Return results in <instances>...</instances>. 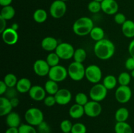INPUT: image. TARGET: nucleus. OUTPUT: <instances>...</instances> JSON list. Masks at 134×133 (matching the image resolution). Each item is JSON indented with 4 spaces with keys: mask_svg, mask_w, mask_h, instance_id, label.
<instances>
[{
    "mask_svg": "<svg viewBox=\"0 0 134 133\" xmlns=\"http://www.w3.org/2000/svg\"><path fill=\"white\" fill-rule=\"evenodd\" d=\"M94 52L95 56L99 59H109L115 54V46L110 40L103 39L96 43Z\"/></svg>",
    "mask_w": 134,
    "mask_h": 133,
    "instance_id": "nucleus-1",
    "label": "nucleus"
},
{
    "mask_svg": "<svg viewBox=\"0 0 134 133\" xmlns=\"http://www.w3.org/2000/svg\"><path fill=\"white\" fill-rule=\"evenodd\" d=\"M94 27V22L91 18L86 16L81 17L73 23V31L75 35L84 37L89 35Z\"/></svg>",
    "mask_w": 134,
    "mask_h": 133,
    "instance_id": "nucleus-2",
    "label": "nucleus"
},
{
    "mask_svg": "<svg viewBox=\"0 0 134 133\" xmlns=\"http://www.w3.org/2000/svg\"><path fill=\"white\" fill-rule=\"evenodd\" d=\"M26 123L32 126H38L44 121V115L43 112L37 108H30L26 110L24 114Z\"/></svg>",
    "mask_w": 134,
    "mask_h": 133,
    "instance_id": "nucleus-3",
    "label": "nucleus"
},
{
    "mask_svg": "<svg viewBox=\"0 0 134 133\" xmlns=\"http://www.w3.org/2000/svg\"><path fill=\"white\" fill-rule=\"evenodd\" d=\"M85 70L83 64L73 61L68 66V76L73 81L79 82L85 77Z\"/></svg>",
    "mask_w": 134,
    "mask_h": 133,
    "instance_id": "nucleus-4",
    "label": "nucleus"
},
{
    "mask_svg": "<svg viewBox=\"0 0 134 133\" xmlns=\"http://www.w3.org/2000/svg\"><path fill=\"white\" fill-rule=\"evenodd\" d=\"M68 76V69L62 65H58L51 67L48 76L50 80L58 83L65 80Z\"/></svg>",
    "mask_w": 134,
    "mask_h": 133,
    "instance_id": "nucleus-5",
    "label": "nucleus"
},
{
    "mask_svg": "<svg viewBox=\"0 0 134 133\" xmlns=\"http://www.w3.org/2000/svg\"><path fill=\"white\" fill-rule=\"evenodd\" d=\"M107 89L103 83H96L91 87L89 93L90 98L92 100L99 102L106 98L107 95Z\"/></svg>",
    "mask_w": 134,
    "mask_h": 133,
    "instance_id": "nucleus-6",
    "label": "nucleus"
},
{
    "mask_svg": "<svg viewBox=\"0 0 134 133\" xmlns=\"http://www.w3.org/2000/svg\"><path fill=\"white\" fill-rule=\"evenodd\" d=\"M67 11V5L65 2L61 0H55L51 3L49 13L51 16L55 19L61 18L65 15Z\"/></svg>",
    "mask_w": 134,
    "mask_h": 133,
    "instance_id": "nucleus-7",
    "label": "nucleus"
},
{
    "mask_svg": "<svg viewBox=\"0 0 134 133\" xmlns=\"http://www.w3.org/2000/svg\"><path fill=\"white\" fill-rule=\"evenodd\" d=\"M85 78L92 83H98L102 78V72L99 66L96 65H90L86 68Z\"/></svg>",
    "mask_w": 134,
    "mask_h": 133,
    "instance_id": "nucleus-8",
    "label": "nucleus"
},
{
    "mask_svg": "<svg viewBox=\"0 0 134 133\" xmlns=\"http://www.w3.org/2000/svg\"><path fill=\"white\" fill-rule=\"evenodd\" d=\"M75 50L73 46L68 43H62L58 44L55 52L61 59L68 60L73 58Z\"/></svg>",
    "mask_w": 134,
    "mask_h": 133,
    "instance_id": "nucleus-9",
    "label": "nucleus"
},
{
    "mask_svg": "<svg viewBox=\"0 0 134 133\" xmlns=\"http://www.w3.org/2000/svg\"><path fill=\"white\" fill-rule=\"evenodd\" d=\"M115 99L121 104H125L130 100L132 96V91L128 86H120L115 91Z\"/></svg>",
    "mask_w": 134,
    "mask_h": 133,
    "instance_id": "nucleus-10",
    "label": "nucleus"
},
{
    "mask_svg": "<svg viewBox=\"0 0 134 133\" xmlns=\"http://www.w3.org/2000/svg\"><path fill=\"white\" fill-rule=\"evenodd\" d=\"M85 113L90 117H96L101 114L102 111V105L99 102L94 100L88 101L84 106Z\"/></svg>",
    "mask_w": 134,
    "mask_h": 133,
    "instance_id": "nucleus-11",
    "label": "nucleus"
},
{
    "mask_svg": "<svg viewBox=\"0 0 134 133\" xmlns=\"http://www.w3.org/2000/svg\"><path fill=\"white\" fill-rule=\"evenodd\" d=\"M34 71L35 74L41 77L48 75L51 66L47 63L46 60L37 59L34 63Z\"/></svg>",
    "mask_w": 134,
    "mask_h": 133,
    "instance_id": "nucleus-12",
    "label": "nucleus"
},
{
    "mask_svg": "<svg viewBox=\"0 0 134 133\" xmlns=\"http://www.w3.org/2000/svg\"><path fill=\"white\" fill-rule=\"evenodd\" d=\"M2 40L7 45H14L18 40V34L17 31L14 30L11 27L7 28L1 33Z\"/></svg>",
    "mask_w": 134,
    "mask_h": 133,
    "instance_id": "nucleus-13",
    "label": "nucleus"
},
{
    "mask_svg": "<svg viewBox=\"0 0 134 133\" xmlns=\"http://www.w3.org/2000/svg\"><path fill=\"white\" fill-rule=\"evenodd\" d=\"M56 100V104L64 106L69 103L72 99V94L68 89H60L54 95Z\"/></svg>",
    "mask_w": 134,
    "mask_h": 133,
    "instance_id": "nucleus-14",
    "label": "nucleus"
},
{
    "mask_svg": "<svg viewBox=\"0 0 134 133\" xmlns=\"http://www.w3.org/2000/svg\"><path fill=\"white\" fill-rule=\"evenodd\" d=\"M101 5L102 11L108 15L116 14L119 10V4L115 0H103Z\"/></svg>",
    "mask_w": 134,
    "mask_h": 133,
    "instance_id": "nucleus-15",
    "label": "nucleus"
},
{
    "mask_svg": "<svg viewBox=\"0 0 134 133\" xmlns=\"http://www.w3.org/2000/svg\"><path fill=\"white\" fill-rule=\"evenodd\" d=\"M29 96L32 100L35 101H41L44 100L45 99L46 92L44 87H43L41 86H33L28 92Z\"/></svg>",
    "mask_w": 134,
    "mask_h": 133,
    "instance_id": "nucleus-16",
    "label": "nucleus"
},
{
    "mask_svg": "<svg viewBox=\"0 0 134 133\" xmlns=\"http://www.w3.org/2000/svg\"><path fill=\"white\" fill-rule=\"evenodd\" d=\"M58 44V40L52 37H47L41 41L42 48L47 52H52V51H55Z\"/></svg>",
    "mask_w": 134,
    "mask_h": 133,
    "instance_id": "nucleus-17",
    "label": "nucleus"
},
{
    "mask_svg": "<svg viewBox=\"0 0 134 133\" xmlns=\"http://www.w3.org/2000/svg\"><path fill=\"white\" fill-rule=\"evenodd\" d=\"M13 107L10 103V99L6 96L0 97V116H5L12 112Z\"/></svg>",
    "mask_w": 134,
    "mask_h": 133,
    "instance_id": "nucleus-18",
    "label": "nucleus"
},
{
    "mask_svg": "<svg viewBox=\"0 0 134 133\" xmlns=\"http://www.w3.org/2000/svg\"><path fill=\"white\" fill-rule=\"evenodd\" d=\"M6 116V123L9 127H19L21 125V119L18 113L11 112Z\"/></svg>",
    "mask_w": 134,
    "mask_h": 133,
    "instance_id": "nucleus-19",
    "label": "nucleus"
},
{
    "mask_svg": "<svg viewBox=\"0 0 134 133\" xmlns=\"http://www.w3.org/2000/svg\"><path fill=\"white\" fill-rule=\"evenodd\" d=\"M31 87H32L31 82L28 78H22L18 80L17 84L16 86V89L18 93H26L30 91Z\"/></svg>",
    "mask_w": 134,
    "mask_h": 133,
    "instance_id": "nucleus-20",
    "label": "nucleus"
},
{
    "mask_svg": "<svg viewBox=\"0 0 134 133\" xmlns=\"http://www.w3.org/2000/svg\"><path fill=\"white\" fill-rule=\"evenodd\" d=\"M69 114L71 118L75 119H80L84 116V114H85L84 106L75 103L69 108Z\"/></svg>",
    "mask_w": 134,
    "mask_h": 133,
    "instance_id": "nucleus-21",
    "label": "nucleus"
},
{
    "mask_svg": "<svg viewBox=\"0 0 134 133\" xmlns=\"http://www.w3.org/2000/svg\"><path fill=\"white\" fill-rule=\"evenodd\" d=\"M122 31L126 37L131 38L134 37V22L131 20H127L122 25Z\"/></svg>",
    "mask_w": 134,
    "mask_h": 133,
    "instance_id": "nucleus-22",
    "label": "nucleus"
},
{
    "mask_svg": "<svg viewBox=\"0 0 134 133\" xmlns=\"http://www.w3.org/2000/svg\"><path fill=\"white\" fill-rule=\"evenodd\" d=\"M115 133H133L131 125L126 122H116L115 125Z\"/></svg>",
    "mask_w": 134,
    "mask_h": 133,
    "instance_id": "nucleus-23",
    "label": "nucleus"
},
{
    "mask_svg": "<svg viewBox=\"0 0 134 133\" xmlns=\"http://www.w3.org/2000/svg\"><path fill=\"white\" fill-rule=\"evenodd\" d=\"M129 111L124 107L119 108L115 112V118L116 122H126L129 117Z\"/></svg>",
    "mask_w": 134,
    "mask_h": 133,
    "instance_id": "nucleus-24",
    "label": "nucleus"
},
{
    "mask_svg": "<svg viewBox=\"0 0 134 133\" xmlns=\"http://www.w3.org/2000/svg\"><path fill=\"white\" fill-rule=\"evenodd\" d=\"M15 13L16 11L14 7L11 5H8V6L3 7L0 13V16L6 20H9L14 18Z\"/></svg>",
    "mask_w": 134,
    "mask_h": 133,
    "instance_id": "nucleus-25",
    "label": "nucleus"
},
{
    "mask_svg": "<svg viewBox=\"0 0 134 133\" xmlns=\"http://www.w3.org/2000/svg\"><path fill=\"white\" fill-rule=\"evenodd\" d=\"M89 35L93 40L98 42L104 39L105 32L104 30L102 27L96 26V27H93Z\"/></svg>",
    "mask_w": 134,
    "mask_h": 133,
    "instance_id": "nucleus-26",
    "label": "nucleus"
},
{
    "mask_svg": "<svg viewBox=\"0 0 134 133\" xmlns=\"http://www.w3.org/2000/svg\"><path fill=\"white\" fill-rule=\"evenodd\" d=\"M44 87L46 92L50 95H55V94L60 89L57 82L50 79L45 82Z\"/></svg>",
    "mask_w": 134,
    "mask_h": 133,
    "instance_id": "nucleus-27",
    "label": "nucleus"
},
{
    "mask_svg": "<svg viewBox=\"0 0 134 133\" xmlns=\"http://www.w3.org/2000/svg\"><path fill=\"white\" fill-rule=\"evenodd\" d=\"M33 18L35 22L41 23L47 20V18H48V14L44 9H38L34 13Z\"/></svg>",
    "mask_w": 134,
    "mask_h": 133,
    "instance_id": "nucleus-28",
    "label": "nucleus"
},
{
    "mask_svg": "<svg viewBox=\"0 0 134 133\" xmlns=\"http://www.w3.org/2000/svg\"><path fill=\"white\" fill-rule=\"evenodd\" d=\"M117 83L118 80L116 79V77L115 76L109 74L105 77L102 83L107 89V90H112L115 88Z\"/></svg>",
    "mask_w": 134,
    "mask_h": 133,
    "instance_id": "nucleus-29",
    "label": "nucleus"
},
{
    "mask_svg": "<svg viewBox=\"0 0 134 133\" xmlns=\"http://www.w3.org/2000/svg\"><path fill=\"white\" fill-rule=\"evenodd\" d=\"M86 50L83 48H77L75 50L74 55H73V59L74 61L77 63H82L85 61L86 58Z\"/></svg>",
    "mask_w": 134,
    "mask_h": 133,
    "instance_id": "nucleus-30",
    "label": "nucleus"
},
{
    "mask_svg": "<svg viewBox=\"0 0 134 133\" xmlns=\"http://www.w3.org/2000/svg\"><path fill=\"white\" fill-rule=\"evenodd\" d=\"M3 82L8 87H14L16 86L18 79H17L16 76L14 75V74L9 73L5 76L3 78Z\"/></svg>",
    "mask_w": 134,
    "mask_h": 133,
    "instance_id": "nucleus-31",
    "label": "nucleus"
},
{
    "mask_svg": "<svg viewBox=\"0 0 134 133\" xmlns=\"http://www.w3.org/2000/svg\"><path fill=\"white\" fill-rule=\"evenodd\" d=\"M60 58L59 57V56H58L57 53L56 52H51L47 56V59H46V61H47V63L49 65V66L51 67L52 66H55L56 65H59V63H60Z\"/></svg>",
    "mask_w": 134,
    "mask_h": 133,
    "instance_id": "nucleus-32",
    "label": "nucleus"
},
{
    "mask_svg": "<svg viewBox=\"0 0 134 133\" xmlns=\"http://www.w3.org/2000/svg\"><path fill=\"white\" fill-rule=\"evenodd\" d=\"M131 74L127 72H122L118 77V83L120 86H128L131 82Z\"/></svg>",
    "mask_w": 134,
    "mask_h": 133,
    "instance_id": "nucleus-33",
    "label": "nucleus"
},
{
    "mask_svg": "<svg viewBox=\"0 0 134 133\" xmlns=\"http://www.w3.org/2000/svg\"><path fill=\"white\" fill-rule=\"evenodd\" d=\"M75 100L76 104L85 106L86 103L88 102V96L86 94L82 92H80L75 95Z\"/></svg>",
    "mask_w": 134,
    "mask_h": 133,
    "instance_id": "nucleus-34",
    "label": "nucleus"
},
{
    "mask_svg": "<svg viewBox=\"0 0 134 133\" xmlns=\"http://www.w3.org/2000/svg\"><path fill=\"white\" fill-rule=\"evenodd\" d=\"M88 9L92 13H94L95 14V13H99L100 10H102L101 3L92 0L88 5Z\"/></svg>",
    "mask_w": 134,
    "mask_h": 133,
    "instance_id": "nucleus-35",
    "label": "nucleus"
},
{
    "mask_svg": "<svg viewBox=\"0 0 134 133\" xmlns=\"http://www.w3.org/2000/svg\"><path fill=\"white\" fill-rule=\"evenodd\" d=\"M19 133H37L34 126L29 124H21L18 127Z\"/></svg>",
    "mask_w": 134,
    "mask_h": 133,
    "instance_id": "nucleus-36",
    "label": "nucleus"
},
{
    "mask_svg": "<svg viewBox=\"0 0 134 133\" xmlns=\"http://www.w3.org/2000/svg\"><path fill=\"white\" fill-rule=\"evenodd\" d=\"M73 124L68 119H64L60 123V127L62 132H71Z\"/></svg>",
    "mask_w": 134,
    "mask_h": 133,
    "instance_id": "nucleus-37",
    "label": "nucleus"
},
{
    "mask_svg": "<svg viewBox=\"0 0 134 133\" xmlns=\"http://www.w3.org/2000/svg\"><path fill=\"white\" fill-rule=\"evenodd\" d=\"M87 129L85 125L82 123H76L73 124L71 133H86Z\"/></svg>",
    "mask_w": 134,
    "mask_h": 133,
    "instance_id": "nucleus-38",
    "label": "nucleus"
},
{
    "mask_svg": "<svg viewBox=\"0 0 134 133\" xmlns=\"http://www.w3.org/2000/svg\"><path fill=\"white\" fill-rule=\"evenodd\" d=\"M37 131L39 133H51V129L49 125L44 121L37 126Z\"/></svg>",
    "mask_w": 134,
    "mask_h": 133,
    "instance_id": "nucleus-39",
    "label": "nucleus"
},
{
    "mask_svg": "<svg viewBox=\"0 0 134 133\" xmlns=\"http://www.w3.org/2000/svg\"><path fill=\"white\" fill-rule=\"evenodd\" d=\"M44 104L46 106L51 107L54 106L56 104V100L55 99L54 95H48L45 97L44 99Z\"/></svg>",
    "mask_w": 134,
    "mask_h": 133,
    "instance_id": "nucleus-40",
    "label": "nucleus"
},
{
    "mask_svg": "<svg viewBox=\"0 0 134 133\" xmlns=\"http://www.w3.org/2000/svg\"><path fill=\"white\" fill-rule=\"evenodd\" d=\"M114 20H115V22L119 25H122L127 20L126 16L121 13H117L116 14H115Z\"/></svg>",
    "mask_w": 134,
    "mask_h": 133,
    "instance_id": "nucleus-41",
    "label": "nucleus"
},
{
    "mask_svg": "<svg viewBox=\"0 0 134 133\" xmlns=\"http://www.w3.org/2000/svg\"><path fill=\"white\" fill-rule=\"evenodd\" d=\"M16 89H14V87H8L6 93H5V96L7 98L10 99L12 98H14L17 95Z\"/></svg>",
    "mask_w": 134,
    "mask_h": 133,
    "instance_id": "nucleus-42",
    "label": "nucleus"
},
{
    "mask_svg": "<svg viewBox=\"0 0 134 133\" xmlns=\"http://www.w3.org/2000/svg\"><path fill=\"white\" fill-rule=\"evenodd\" d=\"M125 67L127 70H134V58L132 57H129L126 59L125 62Z\"/></svg>",
    "mask_w": 134,
    "mask_h": 133,
    "instance_id": "nucleus-43",
    "label": "nucleus"
},
{
    "mask_svg": "<svg viewBox=\"0 0 134 133\" xmlns=\"http://www.w3.org/2000/svg\"><path fill=\"white\" fill-rule=\"evenodd\" d=\"M7 20L0 16V33H3L7 29Z\"/></svg>",
    "mask_w": 134,
    "mask_h": 133,
    "instance_id": "nucleus-44",
    "label": "nucleus"
},
{
    "mask_svg": "<svg viewBox=\"0 0 134 133\" xmlns=\"http://www.w3.org/2000/svg\"><path fill=\"white\" fill-rule=\"evenodd\" d=\"M8 87L3 80L0 81V95H3V94H5L7 90Z\"/></svg>",
    "mask_w": 134,
    "mask_h": 133,
    "instance_id": "nucleus-45",
    "label": "nucleus"
},
{
    "mask_svg": "<svg viewBox=\"0 0 134 133\" xmlns=\"http://www.w3.org/2000/svg\"><path fill=\"white\" fill-rule=\"evenodd\" d=\"M128 52H129L131 57L134 58V39H133L130 43L129 46H128Z\"/></svg>",
    "mask_w": 134,
    "mask_h": 133,
    "instance_id": "nucleus-46",
    "label": "nucleus"
},
{
    "mask_svg": "<svg viewBox=\"0 0 134 133\" xmlns=\"http://www.w3.org/2000/svg\"><path fill=\"white\" fill-rule=\"evenodd\" d=\"M10 103H11V104H12V106H13V108H15V107L18 106V104H19V103H20L19 99H18L16 96V97L10 99Z\"/></svg>",
    "mask_w": 134,
    "mask_h": 133,
    "instance_id": "nucleus-47",
    "label": "nucleus"
},
{
    "mask_svg": "<svg viewBox=\"0 0 134 133\" xmlns=\"http://www.w3.org/2000/svg\"><path fill=\"white\" fill-rule=\"evenodd\" d=\"M5 133H19V130H18V128L9 127Z\"/></svg>",
    "mask_w": 134,
    "mask_h": 133,
    "instance_id": "nucleus-48",
    "label": "nucleus"
},
{
    "mask_svg": "<svg viewBox=\"0 0 134 133\" xmlns=\"http://www.w3.org/2000/svg\"><path fill=\"white\" fill-rule=\"evenodd\" d=\"M13 2V0H0V5L2 7L10 5Z\"/></svg>",
    "mask_w": 134,
    "mask_h": 133,
    "instance_id": "nucleus-49",
    "label": "nucleus"
},
{
    "mask_svg": "<svg viewBox=\"0 0 134 133\" xmlns=\"http://www.w3.org/2000/svg\"><path fill=\"white\" fill-rule=\"evenodd\" d=\"M11 27L12 29H13L14 30H16V31H17V30H18V25L16 23H13V24H12V26H11Z\"/></svg>",
    "mask_w": 134,
    "mask_h": 133,
    "instance_id": "nucleus-50",
    "label": "nucleus"
},
{
    "mask_svg": "<svg viewBox=\"0 0 134 133\" xmlns=\"http://www.w3.org/2000/svg\"><path fill=\"white\" fill-rule=\"evenodd\" d=\"M131 74V76H132V78H134V70L131 71V74Z\"/></svg>",
    "mask_w": 134,
    "mask_h": 133,
    "instance_id": "nucleus-51",
    "label": "nucleus"
},
{
    "mask_svg": "<svg viewBox=\"0 0 134 133\" xmlns=\"http://www.w3.org/2000/svg\"><path fill=\"white\" fill-rule=\"evenodd\" d=\"M94 1H98V2H102V1H103V0H94Z\"/></svg>",
    "mask_w": 134,
    "mask_h": 133,
    "instance_id": "nucleus-52",
    "label": "nucleus"
},
{
    "mask_svg": "<svg viewBox=\"0 0 134 133\" xmlns=\"http://www.w3.org/2000/svg\"><path fill=\"white\" fill-rule=\"evenodd\" d=\"M61 1H64V2H65V1H68V0H61Z\"/></svg>",
    "mask_w": 134,
    "mask_h": 133,
    "instance_id": "nucleus-53",
    "label": "nucleus"
},
{
    "mask_svg": "<svg viewBox=\"0 0 134 133\" xmlns=\"http://www.w3.org/2000/svg\"><path fill=\"white\" fill-rule=\"evenodd\" d=\"M62 133H64V132H62ZM66 133H71V132H66Z\"/></svg>",
    "mask_w": 134,
    "mask_h": 133,
    "instance_id": "nucleus-54",
    "label": "nucleus"
},
{
    "mask_svg": "<svg viewBox=\"0 0 134 133\" xmlns=\"http://www.w3.org/2000/svg\"><path fill=\"white\" fill-rule=\"evenodd\" d=\"M133 87H134V83H133Z\"/></svg>",
    "mask_w": 134,
    "mask_h": 133,
    "instance_id": "nucleus-55",
    "label": "nucleus"
}]
</instances>
